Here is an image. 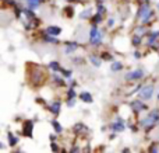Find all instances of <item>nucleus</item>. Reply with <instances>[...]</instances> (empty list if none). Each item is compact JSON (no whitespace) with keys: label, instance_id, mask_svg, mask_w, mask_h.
Returning a JSON list of instances; mask_svg holds the SVG:
<instances>
[{"label":"nucleus","instance_id":"32","mask_svg":"<svg viewBox=\"0 0 159 153\" xmlns=\"http://www.w3.org/2000/svg\"><path fill=\"white\" fill-rule=\"evenodd\" d=\"M105 11H106V8H105V7H103V6H101V4H99V6H98V13L103 14V13H105Z\"/></svg>","mask_w":159,"mask_h":153},{"label":"nucleus","instance_id":"39","mask_svg":"<svg viewBox=\"0 0 159 153\" xmlns=\"http://www.w3.org/2000/svg\"><path fill=\"white\" fill-rule=\"evenodd\" d=\"M158 8H159V4H158Z\"/></svg>","mask_w":159,"mask_h":153},{"label":"nucleus","instance_id":"13","mask_svg":"<svg viewBox=\"0 0 159 153\" xmlns=\"http://www.w3.org/2000/svg\"><path fill=\"white\" fill-rule=\"evenodd\" d=\"M60 107H61V103H60V101H55V103L50 106L49 110H50V112H52V114L57 115L59 112H60Z\"/></svg>","mask_w":159,"mask_h":153},{"label":"nucleus","instance_id":"7","mask_svg":"<svg viewBox=\"0 0 159 153\" xmlns=\"http://www.w3.org/2000/svg\"><path fill=\"white\" fill-rule=\"evenodd\" d=\"M32 131H34V122L32 121H27L22 126V135H25L27 138L32 136Z\"/></svg>","mask_w":159,"mask_h":153},{"label":"nucleus","instance_id":"27","mask_svg":"<svg viewBox=\"0 0 159 153\" xmlns=\"http://www.w3.org/2000/svg\"><path fill=\"white\" fill-rule=\"evenodd\" d=\"M101 58L103 59V61H113V56L110 55V53H107V52H103V53H102Z\"/></svg>","mask_w":159,"mask_h":153},{"label":"nucleus","instance_id":"33","mask_svg":"<svg viewBox=\"0 0 159 153\" xmlns=\"http://www.w3.org/2000/svg\"><path fill=\"white\" fill-rule=\"evenodd\" d=\"M67 106H69V107H74V98H69V101H67Z\"/></svg>","mask_w":159,"mask_h":153},{"label":"nucleus","instance_id":"3","mask_svg":"<svg viewBox=\"0 0 159 153\" xmlns=\"http://www.w3.org/2000/svg\"><path fill=\"white\" fill-rule=\"evenodd\" d=\"M102 37H103L102 32L98 30V27L93 24V27L91 28V31H89V42L92 45H95V47H98V45L102 42Z\"/></svg>","mask_w":159,"mask_h":153},{"label":"nucleus","instance_id":"29","mask_svg":"<svg viewBox=\"0 0 159 153\" xmlns=\"http://www.w3.org/2000/svg\"><path fill=\"white\" fill-rule=\"evenodd\" d=\"M64 11H66V16H69V17L74 16V8H73V7H66V8H64Z\"/></svg>","mask_w":159,"mask_h":153},{"label":"nucleus","instance_id":"2","mask_svg":"<svg viewBox=\"0 0 159 153\" xmlns=\"http://www.w3.org/2000/svg\"><path fill=\"white\" fill-rule=\"evenodd\" d=\"M152 16H154V11L151 10L149 4H143L140 7V10H138V18H140L141 24H144V25L148 24Z\"/></svg>","mask_w":159,"mask_h":153},{"label":"nucleus","instance_id":"4","mask_svg":"<svg viewBox=\"0 0 159 153\" xmlns=\"http://www.w3.org/2000/svg\"><path fill=\"white\" fill-rule=\"evenodd\" d=\"M152 96H154V86L148 84V86H143L140 90V97L143 100H151Z\"/></svg>","mask_w":159,"mask_h":153},{"label":"nucleus","instance_id":"40","mask_svg":"<svg viewBox=\"0 0 159 153\" xmlns=\"http://www.w3.org/2000/svg\"><path fill=\"white\" fill-rule=\"evenodd\" d=\"M147 2H148V0H147Z\"/></svg>","mask_w":159,"mask_h":153},{"label":"nucleus","instance_id":"15","mask_svg":"<svg viewBox=\"0 0 159 153\" xmlns=\"http://www.w3.org/2000/svg\"><path fill=\"white\" fill-rule=\"evenodd\" d=\"M89 62L95 67H99V66H101V63H102V58H101V56H96V55H91L89 56Z\"/></svg>","mask_w":159,"mask_h":153},{"label":"nucleus","instance_id":"19","mask_svg":"<svg viewBox=\"0 0 159 153\" xmlns=\"http://www.w3.org/2000/svg\"><path fill=\"white\" fill-rule=\"evenodd\" d=\"M8 143H10V146H16L17 143H18V138L14 134H8Z\"/></svg>","mask_w":159,"mask_h":153},{"label":"nucleus","instance_id":"12","mask_svg":"<svg viewBox=\"0 0 159 153\" xmlns=\"http://www.w3.org/2000/svg\"><path fill=\"white\" fill-rule=\"evenodd\" d=\"M75 49H78V44H77V42H67L64 52H66V53H71V52H74Z\"/></svg>","mask_w":159,"mask_h":153},{"label":"nucleus","instance_id":"38","mask_svg":"<svg viewBox=\"0 0 159 153\" xmlns=\"http://www.w3.org/2000/svg\"><path fill=\"white\" fill-rule=\"evenodd\" d=\"M67 2H73V0H67Z\"/></svg>","mask_w":159,"mask_h":153},{"label":"nucleus","instance_id":"26","mask_svg":"<svg viewBox=\"0 0 159 153\" xmlns=\"http://www.w3.org/2000/svg\"><path fill=\"white\" fill-rule=\"evenodd\" d=\"M140 44H141V37L137 34V35H134V37H133V45H135V47H138V45H140Z\"/></svg>","mask_w":159,"mask_h":153},{"label":"nucleus","instance_id":"21","mask_svg":"<svg viewBox=\"0 0 159 153\" xmlns=\"http://www.w3.org/2000/svg\"><path fill=\"white\" fill-rule=\"evenodd\" d=\"M91 17H92V11H91V8H87V10H84L81 14H80V18H82V20L91 18Z\"/></svg>","mask_w":159,"mask_h":153},{"label":"nucleus","instance_id":"8","mask_svg":"<svg viewBox=\"0 0 159 153\" xmlns=\"http://www.w3.org/2000/svg\"><path fill=\"white\" fill-rule=\"evenodd\" d=\"M110 128L116 132H123L124 129H126V125H124V121L121 120V118H117V121L113 122L112 125H110Z\"/></svg>","mask_w":159,"mask_h":153},{"label":"nucleus","instance_id":"9","mask_svg":"<svg viewBox=\"0 0 159 153\" xmlns=\"http://www.w3.org/2000/svg\"><path fill=\"white\" fill-rule=\"evenodd\" d=\"M131 108L134 110V112H141V111H144V110H147V106L143 101L134 100V101H131Z\"/></svg>","mask_w":159,"mask_h":153},{"label":"nucleus","instance_id":"35","mask_svg":"<svg viewBox=\"0 0 159 153\" xmlns=\"http://www.w3.org/2000/svg\"><path fill=\"white\" fill-rule=\"evenodd\" d=\"M107 25H109V27H113V25H115V20L109 18V20H107Z\"/></svg>","mask_w":159,"mask_h":153},{"label":"nucleus","instance_id":"23","mask_svg":"<svg viewBox=\"0 0 159 153\" xmlns=\"http://www.w3.org/2000/svg\"><path fill=\"white\" fill-rule=\"evenodd\" d=\"M52 126L55 128V131L57 132V134H61V132H63V128H61V125H60V124H59L56 120L52 121Z\"/></svg>","mask_w":159,"mask_h":153},{"label":"nucleus","instance_id":"31","mask_svg":"<svg viewBox=\"0 0 159 153\" xmlns=\"http://www.w3.org/2000/svg\"><path fill=\"white\" fill-rule=\"evenodd\" d=\"M60 72L63 73L64 76H66V77H70V76H71V70H66V69H60Z\"/></svg>","mask_w":159,"mask_h":153},{"label":"nucleus","instance_id":"11","mask_svg":"<svg viewBox=\"0 0 159 153\" xmlns=\"http://www.w3.org/2000/svg\"><path fill=\"white\" fill-rule=\"evenodd\" d=\"M45 0H25V3L28 4V7L32 8V10H35V8H38L39 6L43 3Z\"/></svg>","mask_w":159,"mask_h":153},{"label":"nucleus","instance_id":"6","mask_svg":"<svg viewBox=\"0 0 159 153\" xmlns=\"http://www.w3.org/2000/svg\"><path fill=\"white\" fill-rule=\"evenodd\" d=\"M45 77H46V76H45V73H43V72L35 70V72H34V80H32L34 86H39V84H42L45 80H46Z\"/></svg>","mask_w":159,"mask_h":153},{"label":"nucleus","instance_id":"36","mask_svg":"<svg viewBox=\"0 0 159 153\" xmlns=\"http://www.w3.org/2000/svg\"><path fill=\"white\" fill-rule=\"evenodd\" d=\"M134 58L135 59H140L141 58V53L140 52H134Z\"/></svg>","mask_w":159,"mask_h":153},{"label":"nucleus","instance_id":"18","mask_svg":"<svg viewBox=\"0 0 159 153\" xmlns=\"http://www.w3.org/2000/svg\"><path fill=\"white\" fill-rule=\"evenodd\" d=\"M53 81H55V84H57V86H64V84H66V81L63 80V77L59 75H53Z\"/></svg>","mask_w":159,"mask_h":153},{"label":"nucleus","instance_id":"37","mask_svg":"<svg viewBox=\"0 0 159 153\" xmlns=\"http://www.w3.org/2000/svg\"><path fill=\"white\" fill-rule=\"evenodd\" d=\"M71 152H80V148H71Z\"/></svg>","mask_w":159,"mask_h":153},{"label":"nucleus","instance_id":"30","mask_svg":"<svg viewBox=\"0 0 159 153\" xmlns=\"http://www.w3.org/2000/svg\"><path fill=\"white\" fill-rule=\"evenodd\" d=\"M148 151L151 152V153L158 152V151H159V149H158V143H152V145H151V148H148Z\"/></svg>","mask_w":159,"mask_h":153},{"label":"nucleus","instance_id":"25","mask_svg":"<svg viewBox=\"0 0 159 153\" xmlns=\"http://www.w3.org/2000/svg\"><path fill=\"white\" fill-rule=\"evenodd\" d=\"M49 67H50L52 70H56V72L61 69L60 65H59V62H50V63H49Z\"/></svg>","mask_w":159,"mask_h":153},{"label":"nucleus","instance_id":"24","mask_svg":"<svg viewBox=\"0 0 159 153\" xmlns=\"http://www.w3.org/2000/svg\"><path fill=\"white\" fill-rule=\"evenodd\" d=\"M91 20H92V24H99V22L102 21V14L101 13H96L93 17H91Z\"/></svg>","mask_w":159,"mask_h":153},{"label":"nucleus","instance_id":"22","mask_svg":"<svg viewBox=\"0 0 159 153\" xmlns=\"http://www.w3.org/2000/svg\"><path fill=\"white\" fill-rule=\"evenodd\" d=\"M110 69H112L113 72H119V70L123 69V63H121V62H113L112 66H110Z\"/></svg>","mask_w":159,"mask_h":153},{"label":"nucleus","instance_id":"1","mask_svg":"<svg viewBox=\"0 0 159 153\" xmlns=\"http://www.w3.org/2000/svg\"><path fill=\"white\" fill-rule=\"evenodd\" d=\"M159 121V110H152L151 112L147 114V117L144 120H141V126L145 129H151L152 126L157 125Z\"/></svg>","mask_w":159,"mask_h":153},{"label":"nucleus","instance_id":"16","mask_svg":"<svg viewBox=\"0 0 159 153\" xmlns=\"http://www.w3.org/2000/svg\"><path fill=\"white\" fill-rule=\"evenodd\" d=\"M22 13L27 16V18L28 20H36V17H35V13H34V10L32 8H25V10H22Z\"/></svg>","mask_w":159,"mask_h":153},{"label":"nucleus","instance_id":"17","mask_svg":"<svg viewBox=\"0 0 159 153\" xmlns=\"http://www.w3.org/2000/svg\"><path fill=\"white\" fill-rule=\"evenodd\" d=\"M45 35H43V39L46 42H50V44H57V38L56 37H53V35H49V34H46V32H43Z\"/></svg>","mask_w":159,"mask_h":153},{"label":"nucleus","instance_id":"14","mask_svg":"<svg viewBox=\"0 0 159 153\" xmlns=\"http://www.w3.org/2000/svg\"><path fill=\"white\" fill-rule=\"evenodd\" d=\"M80 100L84 101V103H92V96L88 91H82L80 93Z\"/></svg>","mask_w":159,"mask_h":153},{"label":"nucleus","instance_id":"34","mask_svg":"<svg viewBox=\"0 0 159 153\" xmlns=\"http://www.w3.org/2000/svg\"><path fill=\"white\" fill-rule=\"evenodd\" d=\"M52 151H53V152H57V151H59V148H57V143L52 142Z\"/></svg>","mask_w":159,"mask_h":153},{"label":"nucleus","instance_id":"5","mask_svg":"<svg viewBox=\"0 0 159 153\" xmlns=\"http://www.w3.org/2000/svg\"><path fill=\"white\" fill-rule=\"evenodd\" d=\"M144 77V70L143 69H135L133 72H129L126 75V80L129 81H137V80H141Z\"/></svg>","mask_w":159,"mask_h":153},{"label":"nucleus","instance_id":"10","mask_svg":"<svg viewBox=\"0 0 159 153\" xmlns=\"http://www.w3.org/2000/svg\"><path fill=\"white\" fill-rule=\"evenodd\" d=\"M45 32L49 34V35H53V37H57L61 34V28L60 27H56V25H49V27L45 28Z\"/></svg>","mask_w":159,"mask_h":153},{"label":"nucleus","instance_id":"20","mask_svg":"<svg viewBox=\"0 0 159 153\" xmlns=\"http://www.w3.org/2000/svg\"><path fill=\"white\" fill-rule=\"evenodd\" d=\"M73 131H74V132H78V134H80L81 131H87V126H85L82 122H78V124H75V125L73 126Z\"/></svg>","mask_w":159,"mask_h":153},{"label":"nucleus","instance_id":"28","mask_svg":"<svg viewBox=\"0 0 159 153\" xmlns=\"http://www.w3.org/2000/svg\"><path fill=\"white\" fill-rule=\"evenodd\" d=\"M75 91H74V89H73V87H70L69 90H67V98H74L75 97Z\"/></svg>","mask_w":159,"mask_h":153}]
</instances>
